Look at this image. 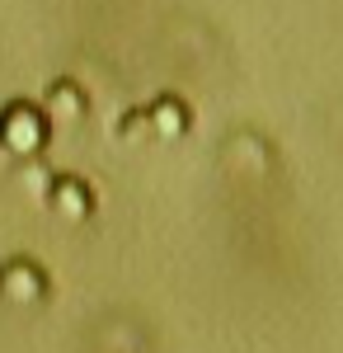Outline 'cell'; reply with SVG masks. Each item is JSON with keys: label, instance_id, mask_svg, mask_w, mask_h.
<instances>
[{"label": "cell", "instance_id": "cell-1", "mask_svg": "<svg viewBox=\"0 0 343 353\" xmlns=\"http://www.w3.org/2000/svg\"><path fill=\"white\" fill-rule=\"evenodd\" d=\"M48 141H52V128H48V118H43V109H38L33 99H10V104L0 109V146H5L14 161L43 156Z\"/></svg>", "mask_w": 343, "mask_h": 353}, {"label": "cell", "instance_id": "cell-6", "mask_svg": "<svg viewBox=\"0 0 343 353\" xmlns=\"http://www.w3.org/2000/svg\"><path fill=\"white\" fill-rule=\"evenodd\" d=\"M52 165H48V156H33V161H19V184H24L38 203H43V193H48V184H52Z\"/></svg>", "mask_w": 343, "mask_h": 353}, {"label": "cell", "instance_id": "cell-7", "mask_svg": "<svg viewBox=\"0 0 343 353\" xmlns=\"http://www.w3.org/2000/svg\"><path fill=\"white\" fill-rule=\"evenodd\" d=\"M118 141H123V146H146V141H151L146 109H127L123 118H118Z\"/></svg>", "mask_w": 343, "mask_h": 353}, {"label": "cell", "instance_id": "cell-3", "mask_svg": "<svg viewBox=\"0 0 343 353\" xmlns=\"http://www.w3.org/2000/svg\"><path fill=\"white\" fill-rule=\"evenodd\" d=\"M43 118H48V128H76L85 123V113H90V94H85V85L76 76H56L48 90H43Z\"/></svg>", "mask_w": 343, "mask_h": 353}, {"label": "cell", "instance_id": "cell-4", "mask_svg": "<svg viewBox=\"0 0 343 353\" xmlns=\"http://www.w3.org/2000/svg\"><path fill=\"white\" fill-rule=\"evenodd\" d=\"M43 203L52 208V217L71 221V226H80V221L94 217V189H90L80 174H52V184H48V193H43Z\"/></svg>", "mask_w": 343, "mask_h": 353}, {"label": "cell", "instance_id": "cell-5", "mask_svg": "<svg viewBox=\"0 0 343 353\" xmlns=\"http://www.w3.org/2000/svg\"><path fill=\"white\" fill-rule=\"evenodd\" d=\"M146 123H151V141H179L193 128V109L179 94H160L156 104H146Z\"/></svg>", "mask_w": 343, "mask_h": 353}, {"label": "cell", "instance_id": "cell-2", "mask_svg": "<svg viewBox=\"0 0 343 353\" xmlns=\"http://www.w3.org/2000/svg\"><path fill=\"white\" fill-rule=\"evenodd\" d=\"M48 297H52V278H48V269L38 259L14 254V259L0 264V301H10V306H43Z\"/></svg>", "mask_w": 343, "mask_h": 353}]
</instances>
